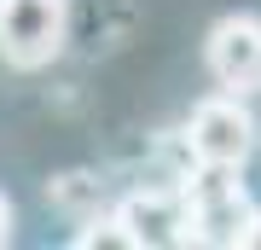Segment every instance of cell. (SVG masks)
I'll list each match as a JSON object with an SVG mask.
<instances>
[{
  "label": "cell",
  "instance_id": "6da1fadb",
  "mask_svg": "<svg viewBox=\"0 0 261 250\" xmlns=\"http://www.w3.org/2000/svg\"><path fill=\"white\" fill-rule=\"evenodd\" d=\"M192 163H209V169H244L261 151V122L250 117L244 93H209V99L192 105L186 117V134H180Z\"/></svg>",
  "mask_w": 261,
  "mask_h": 250
},
{
  "label": "cell",
  "instance_id": "7a4b0ae2",
  "mask_svg": "<svg viewBox=\"0 0 261 250\" xmlns=\"http://www.w3.org/2000/svg\"><path fill=\"white\" fill-rule=\"evenodd\" d=\"M186 198H192V244H244V227L255 215V198L244 192V169H209L192 163L186 175Z\"/></svg>",
  "mask_w": 261,
  "mask_h": 250
},
{
  "label": "cell",
  "instance_id": "3957f363",
  "mask_svg": "<svg viewBox=\"0 0 261 250\" xmlns=\"http://www.w3.org/2000/svg\"><path fill=\"white\" fill-rule=\"evenodd\" d=\"M70 6L64 0H0V64L6 70H47L64 53Z\"/></svg>",
  "mask_w": 261,
  "mask_h": 250
},
{
  "label": "cell",
  "instance_id": "277c9868",
  "mask_svg": "<svg viewBox=\"0 0 261 250\" xmlns=\"http://www.w3.org/2000/svg\"><path fill=\"white\" fill-rule=\"evenodd\" d=\"M203 64L215 76V87L226 93H261V18L255 12H226L203 41Z\"/></svg>",
  "mask_w": 261,
  "mask_h": 250
},
{
  "label": "cell",
  "instance_id": "5b68a950",
  "mask_svg": "<svg viewBox=\"0 0 261 250\" xmlns=\"http://www.w3.org/2000/svg\"><path fill=\"white\" fill-rule=\"evenodd\" d=\"M116 210H122V221H128L134 244H145V250L192 244V198H186V180L140 186V192H128Z\"/></svg>",
  "mask_w": 261,
  "mask_h": 250
},
{
  "label": "cell",
  "instance_id": "8992f818",
  "mask_svg": "<svg viewBox=\"0 0 261 250\" xmlns=\"http://www.w3.org/2000/svg\"><path fill=\"white\" fill-rule=\"evenodd\" d=\"M12 227H18V215H12V198L0 192V244H12Z\"/></svg>",
  "mask_w": 261,
  "mask_h": 250
},
{
  "label": "cell",
  "instance_id": "52a82bcc",
  "mask_svg": "<svg viewBox=\"0 0 261 250\" xmlns=\"http://www.w3.org/2000/svg\"><path fill=\"white\" fill-rule=\"evenodd\" d=\"M244 250H261V204H255V215H250V227H244Z\"/></svg>",
  "mask_w": 261,
  "mask_h": 250
}]
</instances>
